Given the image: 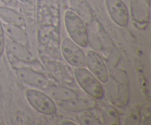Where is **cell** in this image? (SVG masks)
Listing matches in <instances>:
<instances>
[{"label":"cell","instance_id":"1","mask_svg":"<svg viewBox=\"0 0 151 125\" xmlns=\"http://www.w3.org/2000/svg\"><path fill=\"white\" fill-rule=\"evenodd\" d=\"M64 24L70 38L81 47H86L88 43V31L82 19L72 10L66 11Z\"/></svg>","mask_w":151,"mask_h":125},{"label":"cell","instance_id":"2","mask_svg":"<svg viewBox=\"0 0 151 125\" xmlns=\"http://www.w3.org/2000/svg\"><path fill=\"white\" fill-rule=\"evenodd\" d=\"M78 85L91 97L101 99L104 96V90L100 81L88 69L84 67H75L74 70Z\"/></svg>","mask_w":151,"mask_h":125},{"label":"cell","instance_id":"3","mask_svg":"<svg viewBox=\"0 0 151 125\" xmlns=\"http://www.w3.org/2000/svg\"><path fill=\"white\" fill-rule=\"evenodd\" d=\"M25 96L29 104L42 114L53 115L57 112V107L52 99L39 90L29 88L25 92Z\"/></svg>","mask_w":151,"mask_h":125},{"label":"cell","instance_id":"4","mask_svg":"<svg viewBox=\"0 0 151 125\" xmlns=\"http://www.w3.org/2000/svg\"><path fill=\"white\" fill-rule=\"evenodd\" d=\"M61 51L65 60L74 67H85L86 55L81 47L71 38H66L61 44Z\"/></svg>","mask_w":151,"mask_h":125},{"label":"cell","instance_id":"5","mask_svg":"<svg viewBox=\"0 0 151 125\" xmlns=\"http://www.w3.org/2000/svg\"><path fill=\"white\" fill-rule=\"evenodd\" d=\"M86 64L88 71L102 82H107L109 79L107 67L101 56L93 50H89L86 56Z\"/></svg>","mask_w":151,"mask_h":125},{"label":"cell","instance_id":"6","mask_svg":"<svg viewBox=\"0 0 151 125\" xmlns=\"http://www.w3.org/2000/svg\"><path fill=\"white\" fill-rule=\"evenodd\" d=\"M106 5L112 20L120 26L128 24V9L122 0H106Z\"/></svg>","mask_w":151,"mask_h":125},{"label":"cell","instance_id":"7","mask_svg":"<svg viewBox=\"0 0 151 125\" xmlns=\"http://www.w3.org/2000/svg\"><path fill=\"white\" fill-rule=\"evenodd\" d=\"M17 76L23 82L31 86L45 90L50 85L48 79L35 71L27 68H18L16 70Z\"/></svg>","mask_w":151,"mask_h":125},{"label":"cell","instance_id":"8","mask_svg":"<svg viewBox=\"0 0 151 125\" xmlns=\"http://www.w3.org/2000/svg\"><path fill=\"white\" fill-rule=\"evenodd\" d=\"M62 109L70 112H83L94 109L97 105V101L92 98H76L66 101H58Z\"/></svg>","mask_w":151,"mask_h":125},{"label":"cell","instance_id":"9","mask_svg":"<svg viewBox=\"0 0 151 125\" xmlns=\"http://www.w3.org/2000/svg\"><path fill=\"white\" fill-rule=\"evenodd\" d=\"M7 49L9 52L18 60L27 63L31 62L33 59L32 53L22 44H19L11 39L7 41Z\"/></svg>","mask_w":151,"mask_h":125},{"label":"cell","instance_id":"10","mask_svg":"<svg viewBox=\"0 0 151 125\" xmlns=\"http://www.w3.org/2000/svg\"><path fill=\"white\" fill-rule=\"evenodd\" d=\"M45 91L50 97H52L58 101H66L77 97V94L75 91L65 87L49 85Z\"/></svg>","mask_w":151,"mask_h":125},{"label":"cell","instance_id":"11","mask_svg":"<svg viewBox=\"0 0 151 125\" xmlns=\"http://www.w3.org/2000/svg\"><path fill=\"white\" fill-rule=\"evenodd\" d=\"M0 17L8 24L24 27L25 26V21L21 14L12 9L7 7H0Z\"/></svg>","mask_w":151,"mask_h":125},{"label":"cell","instance_id":"12","mask_svg":"<svg viewBox=\"0 0 151 125\" xmlns=\"http://www.w3.org/2000/svg\"><path fill=\"white\" fill-rule=\"evenodd\" d=\"M6 27V32L10 38L19 44L27 46L28 44V36L26 32L20 26L8 24Z\"/></svg>","mask_w":151,"mask_h":125},{"label":"cell","instance_id":"13","mask_svg":"<svg viewBox=\"0 0 151 125\" xmlns=\"http://www.w3.org/2000/svg\"><path fill=\"white\" fill-rule=\"evenodd\" d=\"M103 121L108 125H119L120 124L119 115L114 106H106L103 112Z\"/></svg>","mask_w":151,"mask_h":125},{"label":"cell","instance_id":"14","mask_svg":"<svg viewBox=\"0 0 151 125\" xmlns=\"http://www.w3.org/2000/svg\"><path fill=\"white\" fill-rule=\"evenodd\" d=\"M79 124L83 125H103L100 119L89 115H81L78 118Z\"/></svg>","mask_w":151,"mask_h":125},{"label":"cell","instance_id":"15","mask_svg":"<svg viewBox=\"0 0 151 125\" xmlns=\"http://www.w3.org/2000/svg\"><path fill=\"white\" fill-rule=\"evenodd\" d=\"M4 45H5V39H4V29L2 24L0 21V57H1L4 51Z\"/></svg>","mask_w":151,"mask_h":125},{"label":"cell","instance_id":"16","mask_svg":"<svg viewBox=\"0 0 151 125\" xmlns=\"http://www.w3.org/2000/svg\"><path fill=\"white\" fill-rule=\"evenodd\" d=\"M1 1L5 4L11 6V7H16L17 6V1L16 0H1Z\"/></svg>","mask_w":151,"mask_h":125},{"label":"cell","instance_id":"17","mask_svg":"<svg viewBox=\"0 0 151 125\" xmlns=\"http://www.w3.org/2000/svg\"><path fill=\"white\" fill-rule=\"evenodd\" d=\"M61 124H72V125H75V123L72 122L70 120H63L61 121Z\"/></svg>","mask_w":151,"mask_h":125}]
</instances>
